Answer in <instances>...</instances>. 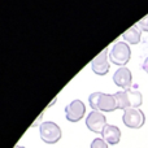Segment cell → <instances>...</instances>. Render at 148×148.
<instances>
[{
	"instance_id": "7c38bea8",
	"label": "cell",
	"mask_w": 148,
	"mask_h": 148,
	"mask_svg": "<svg viewBox=\"0 0 148 148\" xmlns=\"http://www.w3.org/2000/svg\"><path fill=\"white\" fill-rule=\"evenodd\" d=\"M91 148H108V143L103 138H95L91 142Z\"/></svg>"
},
{
	"instance_id": "ba28073f",
	"label": "cell",
	"mask_w": 148,
	"mask_h": 148,
	"mask_svg": "<svg viewBox=\"0 0 148 148\" xmlns=\"http://www.w3.org/2000/svg\"><path fill=\"white\" fill-rule=\"evenodd\" d=\"M107 53L108 49L105 48L103 52H100L91 62V68L94 70V73L99 74V75H105L108 72H109V62H108L107 59Z\"/></svg>"
},
{
	"instance_id": "52a82bcc",
	"label": "cell",
	"mask_w": 148,
	"mask_h": 148,
	"mask_svg": "<svg viewBox=\"0 0 148 148\" xmlns=\"http://www.w3.org/2000/svg\"><path fill=\"white\" fill-rule=\"evenodd\" d=\"M84 112H86V107H84V104L81 100H73L65 108L66 120L70 121V122H78L84 116Z\"/></svg>"
},
{
	"instance_id": "5bb4252c",
	"label": "cell",
	"mask_w": 148,
	"mask_h": 148,
	"mask_svg": "<svg viewBox=\"0 0 148 148\" xmlns=\"http://www.w3.org/2000/svg\"><path fill=\"white\" fill-rule=\"evenodd\" d=\"M143 70L146 73H148V57L143 61Z\"/></svg>"
},
{
	"instance_id": "8fae6325",
	"label": "cell",
	"mask_w": 148,
	"mask_h": 148,
	"mask_svg": "<svg viewBox=\"0 0 148 148\" xmlns=\"http://www.w3.org/2000/svg\"><path fill=\"white\" fill-rule=\"evenodd\" d=\"M140 36H142V30L138 25L131 26L129 30H126L122 34V38L130 44H138L140 42Z\"/></svg>"
},
{
	"instance_id": "9a60e30c",
	"label": "cell",
	"mask_w": 148,
	"mask_h": 148,
	"mask_svg": "<svg viewBox=\"0 0 148 148\" xmlns=\"http://www.w3.org/2000/svg\"><path fill=\"white\" fill-rule=\"evenodd\" d=\"M13 148H25V147H22V146H16V147H13Z\"/></svg>"
},
{
	"instance_id": "277c9868",
	"label": "cell",
	"mask_w": 148,
	"mask_h": 148,
	"mask_svg": "<svg viewBox=\"0 0 148 148\" xmlns=\"http://www.w3.org/2000/svg\"><path fill=\"white\" fill-rule=\"evenodd\" d=\"M39 134H40V138L44 143L48 144H55L61 139V129L59 125H56L55 122H43L39 127Z\"/></svg>"
},
{
	"instance_id": "4fadbf2b",
	"label": "cell",
	"mask_w": 148,
	"mask_h": 148,
	"mask_svg": "<svg viewBox=\"0 0 148 148\" xmlns=\"http://www.w3.org/2000/svg\"><path fill=\"white\" fill-rule=\"evenodd\" d=\"M138 26L140 27V30L146 31V33H148V14L146 16V17H143L140 21L138 22Z\"/></svg>"
},
{
	"instance_id": "3957f363",
	"label": "cell",
	"mask_w": 148,
	"mask_h": 148,
	"mask_svg": "<svg viewBox=\"0 0 148 148\" xmlns=\"http://www.w3.org/2000/svg\"><path fill=\"white\" fill-rule=\"evenodd\" d=\"M131 56V49L125 42H118L112 47L109 53V59L113 64L120 65L121 68L125 64H127Z\"/></svg>"
},
{
	"instance_id": "5b68a950",
	"label": "cell",
	"mask_w": 148,
	"mask_h": 148,
	"mask_svg": "<svg viewBox=\"0 0 148 148\" xmlns=\"http://www.w3.org/2000/svg\"><path fill=\"white\" fill-rule=\"evenodd\" d=\"M122 121L130 129H140L146 122V116L138 108H129L123 110Z\"/></svg>"
},
{
	"instance_id": "8992f818",
	"label": "cell",
	"mask_w": 148,
	"mask_h": 148,
	"mask_svg": "<svg viewBox=\"0 0 148 148\" xmlns=\"http://www.w3.org/2000/svg\"><path fill=\"white\" fill-rule=\"evenodd\" d=\"M86 126L92 133L101 134L104 127L107 126V118H105V116L101 112L92 110L86 118Z\"/></svg>"
},
{
	"instance_id": "30bf717a",
	"label": "cell",
	"mask_w": 148,
	"mask_h": 148,
	"mask_svg": "<svg viewBox=\"0 0 148 148\" xmlns=\"http://www.w3.org/2000/svg\"><path fill=\"white\" fill-rule=\"evenodd\" d=\"M101 135H103V139H104L108 144L114 146L121 139V130L114 125H107L104 127V130H103Z\"/></svg>"
},
{
	"instance_id": "9c48e42d",
	"label": "cell",
	"mask_w": 148,
	"mask_h": 148,
	"mask_svg": "<svg viewBox=\"0 0 148 148\" xmlns=\"http://www.w3.org/2000/svg\"><path fill=\"white\" fill-rule=\"evenodd\" d=\"M113 81L121 88H130L131 82H133V75H131V72L127 69V68L122 66L120 69H117V72L113 74Z\"/></svg>"
},
{
	"instance_id": "6da1fadb",
	"label": "cell",
	"mask_w": 148,
	"mask_h": 148,
	"mask_svg": "<svg viewBox=\"0 0 148 148\" xmlns=\"http://www.w3.org/2000/svg\"><path fill=\"white\" fill-rule=\"evenodd\" d=\"M88 103L94 110L101 112H113L118 109L114 95H108L104 92H94L88 96Z\"/></svg>"
},
{
	"instance_id": "7a4b0ae2",
	"label": "cell",
	"mask_w": 148,
	"mask_h": 148,
	"mask_svg": "<svg viewBox=\"0 0 148 148\" xmlns=\"http://www.w3.org/2000/svg\"><path fill=\"white\" fill-rule=\"evenodd\" d=\"M116 101H117L118 109H129V108H138L143 103V96L136 90H125V91H118L114 94Z\"/></svg>"
}]
</instances>
